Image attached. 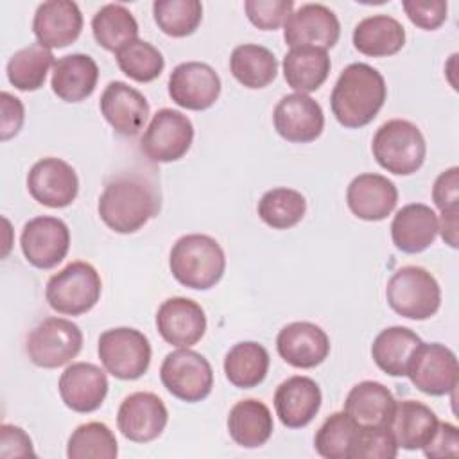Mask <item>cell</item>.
<instances>
[{
	"mask_svg": "<svg viewBox=\"0 0 459 459\" xmlns=\"http://www.w3.org/2000/svg\"><path fill=\"white\" fill-rule=\"evenodd\" d=\"M27 188L34 201L48 208H65L79 194V178L70 163L61 158H41L27 174Z\"/></svg>",
	"mask_w": 459,
	"mask_h": 459,
	"instance_id": "5bb4252c",
	"label": "cell"
},
{
	"mask_svg": "<svg viewBox=\"0 0 459 459\" xmlns=\"http://www.w3.org/2000/svg\"><path fill=\"white\" fill-rule=\"evenodd\" d=\"M423 341L407 326H389L382 330L373 344L371 357L375 364L389 377H405L416 348Z\"/></svg>",
	"mask_w": 459,
	"mask_h": 459,
	"instance_id": "1f68e13d",
	"label": "cell"
},
{
	"mask_svg": "<svg viewBox=\"0 0 459 459\" xmlns=\"http://www.w3.org/2000/svg\"><path fill=\"white\" fill-rule=\"evenodd\" d=\"M118 68L136 82H151L158 79L165 68L163 54L143 39H134L115 52Z\"/></svg>",
	"mask_w": 459,
	"mask_h": 459,
	"instance_id": "ab89813d",
	"label": "cell"
},
{
	"mask_svg": "<svg viewBox=\"0 0 459 459\" xmlns=\"http://www.w3.org/2000/svg\"><path fill=\"white\" fill-rule=\"evenodd\" d=\"M106 373L91 362H74L59 377V394L65 405L86 414L97 411L108 394Z\"/></svg>",
	"mask_w": 459,
	"mask_h": 459,
	"instance_id": "603a6c76",
	"label": "cell"
},
{
	"mask_svg": "<svg viewBox=\"0 0 459 459\" xmlns=\"http://www.w3.org/2000/svg\"><path fill=\"white\" fill-rule=\"evenodd\" d=\"M432 201L439 212L454 210L459 203V169L450 167L443 170L432 186Z\"/></svg>",
	"mask_w": 459,
	"mask_h": 459,
	"instance_id": "bcb514c9",
	"label": "cell"
},
{
	"mask_svg": "<svg viewBox=\"0 0 459 459\" xmlns=\"http://www.w3.org/2000/svg\"><path fill=\"white\" fill-rule=\"evenodd\" d=\"M346 203L350 212L362 221H384L396 208L398 188L382 174H359L348 185Z\"/></svg>",
	"mask_w": 459,
	"mask_h": 459,
	"instance_id": "44dd1931",
	"label": "cell"
},
{
	"mask_svg": "<svg viewBox=\"0 0 459 459\" xmlns=\"http://www.w3.org/2000/svg\"><path fill=\"white\" fill-rule=\"evenodd\" d=\"M230 70L242 86L260 90L276 79L278 61L267 47L244 43L233 48L230 57Z\"/></svg>",
	"mask_w": 459,
	"mask_h": 459,
	"instance_id": "836d02e7",
	"label": "cell"
},
{
	"mask_svg": "<svg viewBox=\"0 0 459 459\" xmlns=\"http://www.w3.org/2000/svg\"><path fill=\"white\" fill-rule=\"evenodd\" d=\"M106 122L122 136H136L149 118V102L142 91L124 81H111L99 100Z\"/></svg>",
	"mask_w": 459,
	"mask_h": 459,
	"instance_id": "d6986e66",
	"label": "cell"
},
{
	"mask_svg": "<svg viewBox=\"0 0 459 459\" xmlns=\"http://www.w3.org/2000/svg\"><path fill=\"white\" fill-rule=\"evenodd\" d=\"M412 385L429 396L454 393L459 380L455 353L439 342H421L407 368Z\"/></svg>",
	"mask_w": 459,
	"mask_h": 459,
	"instance_id": "8fae6325",
	"label": "cell"
},
{
	"mask_svg": "<svg viewBox=\"0 0 459 459\" xmlns=\"http://www.w3.org/2000/svg\"><path fill=\"white\" fill-rule=\"evenodd\" d=\"M99 66L88 54H68L56 61L52 70V91L65 102L88 99L97 86Z\"/></svg>",
	"mask_w": 459,
	"mask_h": 459,
	"instance_id": "4316f807",
	"label": "cell"
},
{
	"mask_svg": "<svg viewBox=\"0 0 459 459\" xmlns=\"http://www.w3.org/2000/svg\"><path fill=\"white\" fill-rule=\"evenodd\" d=\"M276 133L292 143H308L321 136L325 115L319 102L305 93H290L278 100L273 111Z\"/></svg>",
	"mask_w": 459,
	"mask_h": 459,
	"instance_id": "2e32d148",
	"label": "cell"
},
{
	"mask_svg": "<svg viewBox=\"0 0 459 459\" xmlns=\"http://www.w3.org/2000/svg\"><path fill=\"white\" fill-rule=\"evenodd\" d=\"M351 39L360 54L387 57L400 52L405 45V29L389 14H373L355 25Z\"/></svg>",
	"mask_w": 459,
	"mask_h": 459,
	"instance_id": "4dcf8cb0",
	"label": "cell"
},
{
	"mask_svg": "<svg viewBox=\"0 0 459 459\" xmlns=\"http://www.w3.org/2000/svg\"><path fill=\"white\" fill-rule=\"evenodd\" d=\"M160 378L172 396L188 403L204 400L213 387V369L210 362L190 348L167 353L160 368Z\"/></svg>",
	"mask_w": 459,
	"mask_h": 459,
	"instance_id": "30bf717a",
	"label": "cell"
},
{
	"mask_svg": "<svg viewBox=\"0 0 459 459\" xmlns=\"http://www.w3.org/2000/svg\"><path fill=\"white\" fill-rule=\"evenodd\" d=\"M0 106H2V126H0V138L5 142L16 136L23 126L25 109L18 97L11 95L9 91L0 93Z\"/></svg>",
	"mask_w": 459,
	"mask_h": 459,
	"instance_id": "c3c4849f",
	"label": "cell"
},
{
	"mask_svg": "<svg viewBox=\"0 0 459 459\" xmlns=\"http://www.w3.org/2000/svg\"><path fill=\"white\" fill-rule=\"evenodd\" d=\"M258 217L273 230H289L296 226L305 212L307 199L301 192L287 186L267 190L258 201Z\"/></svg>",
	"mask_w": 459,
	"mask_h": 459,
	"instance_id": "8d00e7d4",
	"label": "cell"
},
{
	"mask_svg": "<svg viewBox=\"0 0 459 459\" xmlns=\"http://www.w3.org/2000/svg\"><path fill=\"white\" fill-rule=\"evenodd\" d=\"M54 54L38 41L20 48L7 61V79L20 91H34L45 84L50 66H54Z\"/></svg>",
	"mask_w": 459,
	"mask_h": 459,
	"instance_id": "d590c367",
	"label": "cell"
},
{
	"mask_svg": "<svg viewBox=\"0 0 459 459\" xmlns=\"http://www.w3.org/2000/svg\"><path fill=\"white\" fill-rule=\"evenodd\" d=\"M276 350L289 366L310 369L328 357L330 339L316 323L294 321L278 332Z\"/></svg>",
	"mask_w": 459,
	"mask_h": 459,
	"instance_id": "ffe728a7",
	"label": "cell"
},
{
	"mask_svg": "<svg viewBox=\"0 0 459 459\" xmlns=\"http://www.w3.org/2000/svg\"><path fill=\"white\" fill-rule=\"evenodd\" d=\"M389 307L402 317L423 321L432 317L441 305L437 280L420 265H405L393 273L385 285Z\"/></svg>",
	"mask_w": 459,
	"mask_h": 459,
	"instance_id": "8992f818",
	"label": "cell"
},
{
	"mask_svg": "<svg viewBox=\"0 0 459 459\" xmlns=\"http://www.w3.org/2000/svg\"><path fill=\"white\" fill-rule=\"evenodd\" d=\"M398 446L387 427H359L350 459H394Z\"/></svg>",
	"mask_w": 459,
	"mask_h": 459,
	"instance_id": "b9f144b4",
	"label": "cell"
},
{
	"mask_svg": "<svg viewBox=\"0 0 459 459\" xmlns=\"http://www.w3.org/2000/svg\"><path fill=\"white\" fill-rule=\"evenodd\" d=\"M323 394L316 380L294 375L283 380L274 393L276 416L287 429L307 427L321 409Z\"/></svg>",
	"mask_w": 459,
	"mask_h": 459,
	"instance_id": "cb8c5ba5",
	"label": "cell"
},
{
	"mask_svg": "<svg viewBox=\"0 0 459 459\" xmlns=\"http://www.w3.org/2000/svg\"><path fill=\"white\" fill-rule=\"evenodd\" d=\"M247 20L260 30H276L285 25L292 14V0H246L244 2Z\"/></svg>",
	"mask_w": 459,
	"mask_h": 459,
	"instance_id": "7bdbcfd3",
	"label": "cell"
},
{
	"mask_svg": "<svg viewBox=\"0 0 459 459\" xmlns=\"http://www.w3.org/2000/svg\"><path fill=\"white\" fill-rule=\"evenodd\" d=\"M169 265L181 285L206 290L221 281L226 269V255L213 237L188 233L174 242Z\"/></svg>",
	"mask_w": 459,
	"mask_h": 459,
	"instance_id": "3957f363",
	"label": "cell"
},
{
	"mask_svg": "<svg viewBox=\"0 0 459 459\" xmlns=\"http://www.w3.org/2000/svg\"><path fill=\"white\" fill-rule=\"evenodd\" d=\"M156 328L165 342L178 348H190L206 332V314L190 298H169L158 307Z\"/></svg>",
	"mask_w": 459,
	"mask_h": 459,
	"instance_id": "ac0fdd59",
	"label": "cell"
},
{
	"mask_svg": "<svg viewBox=\"0 0 459 459\" xmlns=\"http://www.w3.org/2000/svg\"><path fill=\"white\" fill-rule=\"evenodd\" d=\"M91 32L104 50L117 52L138 39V22L126 5L106 4L93 14Z\"/></svg>",
	"mask_w": 459,
	"mask_h": 459,
	"instance_id": "e575fe53",
	"label": "cell"
},
{
	"mask_svg": "<svg viewBox=\"0 0 459 459\" xmlns=\"http://www.w3.org/2000/svg\"><path fill=\"white\" fill-rule=\"evenodd\" d=\"M169 421L163 400L149 391H136L126 396L117 412V427L133 443H149L161 436Z\"/></svg>",
	"mask_w": 459,
	"mask_h": 459,
	"instance_id": "4fadbf2b",
	"label": "cell"
},
{
	"mask_svg": "<svg viewBox=\"0 0 459 459\" xmlns=\"http://www.w3.org/2000/svg\"><path fill=\"white\" fill-rule=\"evenodd\" d=\"M152 16L160 30L172 38H185L195 32L203 20L199 0H156Z\"/></svg>",
	"mask_w": 459,
	"mask_h": 459,
	"instance_id": "f35d334b",
	"label": "cell"
},
{
	"mask_svg": "<svg viewBox=\"0 0 459 459\" xmlns=\"http://www.w3.org/2000/svg\"><path fill=\"white\" fill-rule=\"evenodd\" d=\"M273 430V414L264 402L246 398L230 409L228 432L238 446L258 448L269 441Z\"/></svg>",
	"mask_w": 459,
	"mask_h": 459,
	"instance_id": "f546056e",
	"label": "cell"
},
{
	"mask_svg": "<svg viewBox=\"0 0 459 459\" xmlns=\"http://www.w3.org/2000/svg\"><path fill=\"white\" fill-rule=\"evenodd\" d=\"M341 36V23L335 13L323 4H303L287 18L283 39L292 47L312 45L332 48Z\"/></svg>",
	"mask_w": 459,
	"mask_h": 459,
	"instance_id": "e0dca14e",
	"label": "cell"
},
{
	"mask_svg": "<svg viewBox=\"0 0 459 459\" xmlns=\"http://www.w3.org/2000/svg\"><path fill=\"white\" fill-rule=\"evenodd\" d=\"M161 206L156 181L140 172H124L106 183L99 197L102 222L117 233H134L158 215Z\"/></svg>",
	"mask_w": 459,
	"mask_h": 459,
	"instance_id": "6da1fadb",
	"label": "cell"
},
{
	"mask_svg": "<svg viewBox=\"0 0 459 459\" xmlns=\"http://www.w3.org/2000/svg\"><path fill=\"white\" fill-rule=\"evenodd\" d=\"M102 280L97 269L82 260L70 262L52 274L45 287V298L52 310L63 316L90 312L100 299Z\"/></svg>",
	"mask_w": 459,
	"mask_h": 459,
	"instance_id": "5b68a950",
	"label": "cell"
},
{
	"mask_svg": "<svg viewBox=\"0 0 459 459\" xmlns=\"http://www.w3.org/2000/svg\"><path fill=\"white\" fill-rule=\"evenodd\" d=\"M437 237V215L423 203L402 206L391 222V238L402 253L416 255L434 244Z\"/></svg>",
	"mask_w": 459,
	"mask_h": 459,
	"instance_id": "d4e9b609",
	"label": "cell"
},
{
	"mask_svg": "<svg viewBox=\"0 0 459 459\" xmlns=\"http://www.w3.org/2000/svg\"><path fill=\"white\" fill-rule=\"evenodd\" d=\"M394 405L396 400L384 384L364 380L350 389L342 411L359 427H387Z\"/></svg>",
	"mask_w": 459,
	"mask_h": 459,
	"instance_id": "484cf974",
	"label": "cell"
},
{
	"mask_svg": "<svg viewBox=\"0 0 459 459\" xmlns=\"http://www.w3.org/2000/svg\"><path fill=\"white\" fill-rule=\"evenodd\" d=\"M436 412L421 402L402 400L396 402L391 421L387 425L398 448L418 450L423 448L437 427Z\"/></svg>",
	"mask_w": 459,
	"mask_h": 459,
	"instance_id": "83f0119b",
	"label": "cell"
},
{
	"mask_svg": "<svg viewBox=\"0 0 459 459\" xmlns=\"http://www.w3.org/2000/svg\"><path fill=\"white\" fill-rule=\"evenodd\" d=\"M82 348L81 328L65 317H47L27 335L25 351L32 364L54 369L68 364Z\"/></svg>",
	"mask_w": 459,
	"mask_h": 459,
	"instance_id": "ba28073f",
	"label": "cell"
},
{
	"mask_svg": "<svg viewBox=\"0 0 459 459\" xmlns=\"http://www.w3.org/2000/svg\"><path fill=\"white\" fill-rule=\"evenodd\" d=\"M283 77L287 84L296 90V93H310L321 88V84L326 81L332 61L325 48L312 47V45H301L292 47L281 63Z\"/></svg>",
	"mask_w": 459,
	"mask_h": 459,
	"instance_id": "f1b7e54d",
	"label": "cell"
},
{
	"mask_svg": "<svg viewBox=\"0 0 459 459\" xmlns=\"http://www.w3.org/2000/svg\"><path fill=\"white\" fill-rule=\"evenodd\" d=\"M371 152L377 163L391 174L411 176L425 161L427 143L416 124L393 118L384 122L371 142Z\"/></svg>",
	"mask_w": 459,
	"mask_h": 459,
	"instance_id": "277c9868",
	"label": "cell"
},
{
	"mask_svg": "<svg viewBox=\"0 0 459 459\" xmlns=\"http://www.w3.org/2000/svg\"><path fill=\"white\" fill-rule=\"evenodd\" d=\"M194 142L192 120L178 109H158L140 140V151L149 161L170 163L181 160Z\"/></svg>",
	"mask_w": 459,
	"mask_h": 459,
	"instance_id": "9c48e42d",
	"label": "cell"
},
{
	"mask_svg": "<svg viewBox=\"0 0 459 459\" xmlns=\"http://www.w3.org/2000/svg\"><path fill=\"white\" fill-rule=\"evenodd\" d=\"M169 95L179 108L208 109L221 95V77L206 63H179L169 75Z\"/></svg>",
	"mask_w": 459,
	"mask_h": 459,
	"instance_id": "9a60e30c",
	"label": "cell"
},
{
	"mask_svg": "<svg viewBox=\"0 0 459 459\" xmlns=\"http://www.w3.org/2000/svg\"><path fill=\"white\" fill-rule=\"evenodd\" d=\"M34 457L32 439L29 434L11 423L0 427V457Z\"/></svg>",
	"mask_w": 459,
	"mask_h": 459,
	"instance_id": "7dc6e473",
	"label": "cell"
},
{
	"mask_svg": "<svg viewBox=\"0 0 459 459\" xmlns=\"http://www.w3.org/2000/svg\"><path fill=\"white\" fill-rule=\"evenodd\" d=\"M387 97L384 75L368 63L348 65L330 95L335 120L348 129H359L373 122Z\"/></svg>",
	"mask_w": 459,
	"mask_h": 459,
	"instance_id": "7a4b0ae2",
	"label": "cell"
},
{
	"mask_svg": "<svg viewBox=\"0 0 459 459\" xmlns=\"http://www.w3.org/2000/svg\"><path fill=\"white\" fill-rule=\"evenodd\" d=\"M117 455L118 443L113 430L106 423H82L68 437V459H115Z\"/></svg>",
	"mask_w": 459,
	"mask_h": 459,
	"instance_id": "74e56055",
	"label": "cell"
},
{
	"mask_svg": "<svg viewBox=\"0 0 459 459\" xmlns=\"http://www.w3.org/2000/svg\"><path fill=\"white\" fill-rule=\"evenodd\" d=\"M402 7L407 18L423 30H436L446 20V0H403Z\"/></svg>",
	"mask_w": 459,
	"mask_h": 459,
	"instance_id": "ee69618b",
	"label": "cell"
},
{
	"mask_svg": "<svg viewBox=\"0 0 459 459\" xmlns=\"http://www.w3.org/2000/svg\"><path fill=\"white\" fill-rule=\"evenodd\" d=\"M359 425L341 411L330 414L314 437L316 452L325 459H350V450Z\"/></svg>",
	"mask_w": 459,
	"mask_h": 459,
	"instance_id": "60d3db41",
	"label": "cell"
},
{
	"mask_svg": "<svg viewBox=\"0 0 459 459\" xmlns=\"http://www.w3.org/2000/svg\"><path fill=\"white\" fill-rule=\"evenodd\" d=\"M457 230H459L457 208L441 212V219L437 221V231H441V238L450 247H457Z\"/></svg>",
	"mask_w": 459,
	"mask_h": 459,
	"instance_id": "681fc988",
	"label": "cell"
},
{
	"mask_svg": "<svg viewBox=\"0 0 459 459\" xmlns=\"http://www.w3.org/2000/svg\"><path fill=\"white\" fill-rule=\"evenodd\" d=\"M269 362V351L260 342H237L224 357V375L235 387L253 389L265 380Z\"/></svg>",
	"mask_w": 459,
	"mask_h": 459,
	"instance_id": "d6a6232c",
	"label": "cell"
},
{
	"mask_svg": "<svg viewBox=\"0 0 459 459\" xmlns=\"http://www.w3.org/2000/svg\"><path fill=\"white\" fill-rule=\"evenodd\" d=\"M82 30V14L75 2L48 0L38 5L32 20L36 41L47 48L72 45Z\"/></svg>",
	"mask_w": 459,
	"mask_h": 459,
	"instance_id": "7402d4cb",
	"label": "cell"
},
{
	"mask_svg": "<svg viewBox=\"0 0 459 459\" xmlns=\"http://www.w3.org/2000/svg\"><path fill=\"white\" fill-rule=\"evenodd\" d=\"M97 351L104 369L120 380H136L143 377L152 355L147 335L129 326L102 332Z\"/></svg>",
	"mask_w": 459,
	"mask_h": 459,
	"instance_id": "52a82bcc",
	"label": "cell"
},
{
	"mask_svg": "<svg viewBox=\"0 0 459 459\" xmlns=\"http://www.w3.org/2000/svg\"><path fill=\"white\" fill-rule=\"evenodd\" d=\"M427 457H455L459 454V430L448 421H437L436 432L421 448Z\"/></svg>",
	"mask_w": 459,
	"mask_h": 459,
	"instance_id": "f6af8a7d",
	"label": "cell"
},
{
	"mask_svg": "<svg viewBox=\"0 0 459 459\" xmlns=\"http://www.w3.org/2000/svg\"><path fill=\"white\" fill-rule=\"evenodd\" d=\"M20 246L25 260L38 269H52L70 249V230L65 221L52 215H39L25 222Z\"/></svg>",
	"mask_w": 459,
	"mask_h": 459,
	"instance_id": "7c38bea8",
	"label": "cell"
}]
</instances>
